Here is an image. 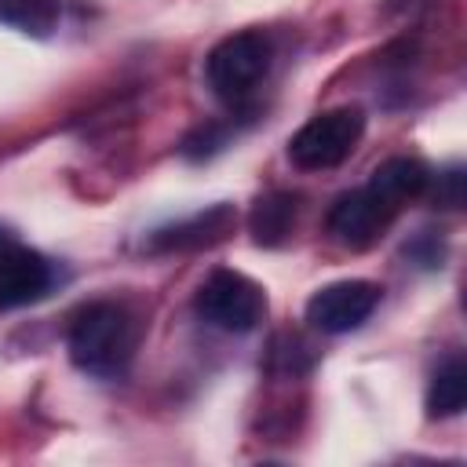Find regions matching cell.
<instances>
[{
    "mask_svg": "<svg viewBox=\"0 0 467 467\" xmlns=\"http://www.w3.org/2000/svg\"><path fill=\"white\" fill-rule=\"evenodd\" d=\"M193 310L204 325L244 336L266 317V292L241 270H212L193 296Z\"/></svg>",
    "mask_w": 467,
    "mask_h": 467,
    "instance_id": "obj_3",
    "label": "cell"
},
{
    "mask_svg": "<svg viewBox=\"0 0 467 467\" xmlns=\"http://www.w3.org/2000/svg\"><path fill=\"white\" fill-rule=\"evenodd\" d=\"M379 296H383V288L372 281H361V277L332 281L306 299V321L325 336L354 332L376 314Z\"/></svg>",
    "mask_w": 467,
    "mask_h": 467,
    "instance_id": "obj_6",
    "label": "cell"
},
{
    "mask_svg": "<svg viewBox=\"0 0 467 467\" xmlns=\"http://www.w3.org/2000/svg\"><path fill=\"white\" fill-rule=\"evenodd\" d=\"M398 212H401L398 204H390L372 182H365V186L343 193L332 204V212H328V234L343 248L361 252V248H372L387 234V226L398 219Z\"/></svg>",
    "mask_w": 467,
    "mask_h": 467,
    "instance_id": "obj_5",
    "label": "cell"
},
{
    "mask_svg": "<svg viewBox=\"0 0 467 467\" xmlns=\"http://www.w3.org/2000/svg\"><path fill=\"white\" fill-rule=\"evenodd\" d=\"M274 66V44L259 29H241L226 40H219L204 58V80L212 95L226 106H244L263 88L266 73Z\"/></svg>",
    "mask_w": 467,
    "mask_h": 467,
    "instance_id": "obj_2",
    "label": "cell"
},
{
    "mask_svg": "<svg viewBox=\"0 0 467 467\" xmlns=\"http://www.w3.org/2000/svg\"><path fill=\"white\" fill-rule=\"evenodd\" d=\"M51 285H55L51 263L36 248H29L26 241H18L11 230L0 226V310L29 306L44 299Z\"/></svg>",
    "mask_w": 467,
    "mask_h": 467,
    "instance_id": "obj_7",
    "label": "cell"
},
{
    "mask_svg": "<svg viewBox=\"0 0 467 467\" xmlns=\"http://www.w3.org/2000/svg\"><path fill=\"white\" fill-rule=\"evenodd\" d=\"M467 405V365L463 358L449 354L434 376H431V387H427V416L431 420H452L460 416Z\"/></svg>",
    "mask_w": 467,
    "mask_h": 467,
    "instance_id": "obj_10",
    "label": "cell"
},
{
    "mask_svg": "<svg viewBox=\"0 0 467 467\" xmlns=\"http://www.w3.org/2000/svg\"><path fill=\"white\" fill-rule=\"evenodd\" d=\"M234 226V208L230 204H215L208 212H197L175 226H164L150 237V248L153 252H186V248H204V244H215L230 234Z\"/></svg>",
    "mask_w": 467,
    "mask_h": 467,
    "instance_id": "obj_8",
    "label": "cell"
},
{
    "mask_svg": "<svg viewBox=\"0 0 467 467\" xmlns=\"http://www.w3.org/2000/svg\"><path fill=\"white\" fill-rule=\"evenodd\" d=\"M139 347V321L117 299L84 303L66 332L69 361L91 379H120Z\"/></svg>",
    "mask_w": 467,
    "mask_h": 467,
    "instance_id": "obj_1",
    "label": "cell"
},
{
    "mask_svg": "<svg viewBox=\"0 0 467 467\" xmlns=\"http://www.w3.org/2000/svg\"><path fill=\"white\" fill-rule=\"evenodd\" d=\"M368 182H372L390 204L405 208L409 201H416V197L427 193L431 171H427V164L416 161V157H387V161L368 175Z\"/></svg>",
    "mask_w": 467,
    "mask_h": 467,
    "instance_id": "obj_9",
    "label": "cell"
},
{
    "mask_svg": "<svg viewBox=\"0 0 467 467\" xmlns=\"http://www.w3.org/2000/svg\"><path fill=\"white\" fill-rule=\"evenodd\" d=\"M62 22V0H0V26L33 36V40H47L55 36Z\"/></svg>",
    "mask_w": 467,
    "mask_h": 467,
    "instance_id": "obj_11",
    "label": "cell"
},
{
    "mask_svg": "<svg viewBox=\"0 0 467 467\" xmlns=\"http://www.w3.org/2000/svg\"><path fill=\"white\" fill-rule=\"evenodd\" d=\"M434 201L441 208H460L463 204V171L460 168H445L434 182Z\"/></svg>",
    "mask_w": 467,
    "mask_h": 467,
    "instance_id": "obj_13",
    "label": "cell"
},
{
    "mask_svg": "<svg viewBox=\"0 0 467 467\" xmlns=\"http://www.w3.org/2000/svg\"><path fill=\"white\" fill-rule=\"evenodd\" d=\"M365 135V113L358 106H336L310 117L288 139V161L299 171H328L339 168Z\"/></svg>",
    "mask_w": 467,
    "mask_h": 467,
    "instance_id": "obj_4",
    "label": "cell"
},
{
    "mask_svg": "<svg viewBox=\"0 0 467 467\" xmlns=\"http://www.w3.org/2000/svg\"><path fill=\"white\" fill-rule=\"evenodd\" d=\"M296 212H299V204H296L292 193L274 190V193L259 197L255 208H252V215H248L252 237L259 244H281L292 234V226H296Z\"/></svg>",
    "mask_w": 467,
    "mask_h": 467,
    "instance_id": "obj_12",
    "label": "cell"
}]
</instances>
